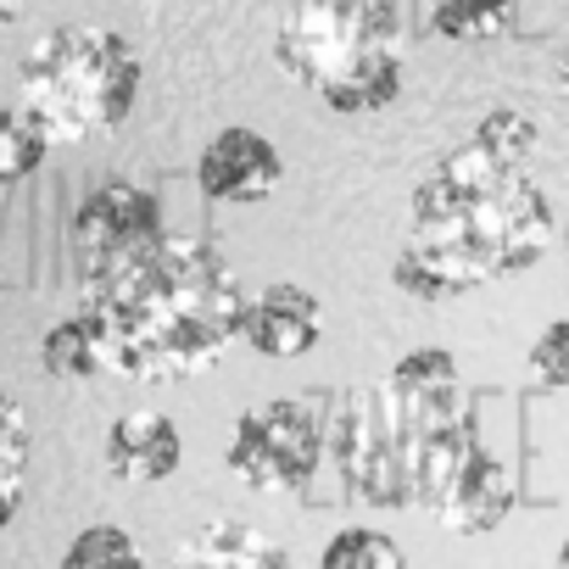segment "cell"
Masks as SVG:
<instances>
[{
  "mask_svg": "<svg viewBox=\"0 0 569 569\" xmlns=\"http://www.w3.org/2000/svg\"><path fill=\"white\" fill-rule=\"evenodd\" d=\"M51 151V134L40 129V118L29 107H7L0 112V190L23 184Z\"/></svg>",
  "mask_w": 569,
  "mask_h": 569,
  "instance_id": "e0dca14e",
  "label": "cell"
},
{
  "mask_svg": "<svg viewBox=\"0 0 569 569\" xmlns=\"http://www.w3.org/2000/svg\"><path fill=\"white\" fill-rule=\"evenodd\" d=\"M62 569H146V552L123 525H90L68 541Z\"/></svg>",
  "mask_w": 569,
  "mask_h": 569,
  "instance_id": "d6986e66",
  "label": "cell"
},
{
  "mask_svg": "<svg viewBox=\"0 0 569 569\" xmlns=\"http://www.w3.org/2000/svg\"><path fill=\"white\" fill-rule=\"evenodd\" d=\"M319 569H408L402 547L386 536V530H369V525H347L325 541L319 552Z\"/></svg>",
  "mask_w": 569,
  "mask_h": 569,
  "instance_id": "ac0fdd59",
  "label": "cell"
},
{
  "mask_svg": "<svg viewBox=\"0 0 569 569\" xmlns=\"http://www.w3.org/2000/svg\"><path fill=\"white\" fill-rule=\"evenodd\" d=\"M558 569H569V536H563V547H558Z\"/></svg>",
  "mask_w": 569,
  "mask_h": 569,
  "instance_id": "cb8c5ba5",
  "label": "cell"
},
{
  "mask_svg": "<svg viewBox=\"0 0 569 569\" xmlns=\"http://www.w3.org/2000/svg\"><path fill=\"white\" fill-rule=\"evenodd\" d=\"M563 251H569V218H563Z\"/></svg>",
  "mask_w": 569,
  "mask_h": 569,
  "instance_id": "d4e9b609",
  "label": "cell"
},
{
  "mask_svg": "<svg viewBox=\"0 0 569 569\" xmlns=\"http://www.w3.org/2000/svg\"><path fill=\"white\" fill-rule=\"evenodd\" d=\"M29 458H34V441H29V413L18 408V397L0 391V530H7L29 497Z\"/></svg>",
  "mask_w": 569,
  "mask_h": 569,
  "instance_id": "9a60e30c",
  "label": "cell"
},
{
  "mask_svg": "<svg viewBox=\"0 0 569 569\" xmlns=\"http://www.w3.org/2000/svg\"><path fill=\"white\" fill-rule=\"evenodd\" d=\"M475 140H480L486 151L508 157V162H530V151H536L541 129H536V118H530V112H519V107H491V112L475 123Z\"/></svg>",
  "mask_w": 569,
  "mask_h": 569,
  "instance_id": "ffe728a7",
  "label": "cell"
},
{
  "mask_svg": "<svg viewBox=\"0 0 569 569\" xmlns=\"http://www.w3.org/2000/svg\"><path fill=\"white\" fill-rule=\"evenodd\" d=\"M530 375H536V386H547V391H563V386H569V319H552V325L536 336V347H530Z\"/></svg>",
  "mask_w": 569,
  "mask_h": 569,
  "instance_id": "44dd1931",
  "label": "cell"
},
{
  "mask_svg": "<svg viewBox=\"0 0 569 569\" xmlns=\"http://www.w3.org/2000/svg\"><path fill=\"white\" fill-rule=\"evenodd\" d=\"M18 12H23V0H0V29H12Z\"/></svg>",
  "mask_w": 569,
  "mask_h": 569,
  "instance_id": "7402d4cb",
  "label": "cell"
},
{
  "mask_svg": "<svg viewBox=\"0 0 569 569\" xmlns=\"http://www.w3.org/2000/svg\"><path fill=\"white\" fill-rule=\"evenodd\" d=\"M168 234L162 229V201L134 184V179H112L101 190L84 196L79 218H73V251H79V268H96L107 257H123L146 240Z\"/></svg>",
  "mask_w": 569,
  "mask_h": 569,
  "instance_id": "ba28073f",
  "label": "cell"
},
{
  "mask_svg": "<svg viewBox=\"0 0 569 569\" xmlns=\"http://www.w3.org/2000/svg\"><path fill=\"white\" fill-rule=\"evenodd\" d=\"M552 246V201L525 173L486 151L480 140L441 157L413 184V223L408 251L436 273L441 297H463L475 284L525 273Z\"/></svg>",
  "mask_w": 569,
  "mask_h": 569,
  "instance_id": "7a4b0ae2",
  "label": "cell"
},
{
  "mask_svg": "<svg viewBox=\"0 0 569 569\" xmlns=\"http://www.w3.org/2000/svg\"><path fill=\"white\" fill-rule=\"evenodd\" d=\"M284 179V157L268 134L257 129H218L201 157H196V184L207 201H229V207H251L262 196H273Z\"/></svg>",
  "mask_w": 569,
  "mask_h": 569,
  "instance_id": "9c48e42d",
  "label": "cell"
},
{
  "mask_svg": "<svg viewBox=\"0 0 569 569\" xmlns=\"http://www.w3.org/2000/svg\"><path fill=\"white\" fill-rule=\"evenodd\" d=\"M513 497H519L513 469H508L491 447H475L469 463L452 475L447 497L436 502V519H441L452 536H486V530H497V525L513 513Z\"/></svg>",
  "mask_w": 569,
  "mask_h": 569,
  "instance_id": "8fae6325",
  "label": "cell"
},
{
  "mask_svg": "<svg viewBox=\"0 0 569 569\" xmlns=\"http://www.w3.org/2000/svg\"><path fill=\"white\" fill-rule=\"evenodd\" d=\"M223 458L251 491H297L313 480V469L325 458V430H319L313 408H302L291 397H273V402H257L234 419Z\"/></svg>",
  "mask_w": 569,
  "mask_h": 569,
  "instance_id": "52a82bcc",
  "label": "cell"
},
{
  "mask_svg": "<svg viewBox=\"0 0 569 569\" xmlns=\"http://www.w3.org/2000/svg\"><path fill=\"white\" fill-rule=\"evenodd\" d=\"M558 79H563V90H569V51L558 57Z\"/></svg>",
  "mask_w": 569,
  "mask_h": 569,
  "instance_id": "603a6c76",
  "label": "cell"
},
{
  "mask_svg": "<svg viewBox=\"0 0 569 569\" xmlns=\"http://www.w3.org/2000/svg\"><path fill=\"white\" fill-rule=\"evenodd\" d=\"M397 425H402V469H408V508H430L447 497L452 475L480 447L475 402L463 391L458 358L447 347H413L386 375Z\"/></svg>",
  "mask_w": 569,
  "mask_h": 569,
  "instance_id": "5b68a950",
  "label": "cell"
},
{
  "mask_svg": "<svg viewBox=\"0 0 569 569\" xmlns=\"http://www.w3.org/2000/svg\"><path fill=\"white\" fill-rule=\"evenodd\" d=\"M179 458H184L179 425L157 408H134V413L112 419V430H107V469L123 486H157L179 469Z\"/></svg>",
  "mask_w": 569,
  "mask_h": 569,
  "instance_id": "7c38bea8",
  "label": "cell"
},
{
  "mask_svg": "<svg viewBox=\"0 0 569 569\" xmlns=\"http://www.w3.org/2000/svg\"><path fill=\"white\" fill-rule=\"evenodd\" d=\"M519 23V0H430V29L452 46L502 40Z\"/></svg>",
  "mask_w": 569,
  "mask_h": 569,
  "instance_id": "5bb4252c",
  "label": "cell"
},
{
  "mask_svg": "<svg viewBox=\"0 0 569 569\" xmlns=\"http://www.w3.org/2000/svg\"><path fill=\"white\" fill-rule=\"evenodd\" d=\"M40 363H46V375H57V380H90V375H101L107 363H101V336H96L90 313L57 319V325L46 330V341H40Z\"/></svg>",
  "mask_w": 569,
  "mask_h": 569,
  "instance_id": "2e32d148",
  "label": "cell"
},
{
  "mask_svg": "<svg viewBox=\"0 0 569 569\" xmlns=\"http://www.w3.org/2000/svg\"><path fill=\"white\" fill-rule=\"evenodd\" d=\"M84 313L101 363L123 380H190L240 336L246 291L229 262L190 234H157L123 257L84 268Z\"/></svg>",
  "mask_w": 569,
  "mask_h": 569,
  "instance_id": "6da1fadb",
  "label": "cell"
},
{
  "mask_svg": "<svg viewBox=\"0 0 569 569\" xmlns=\"http://www.w3.org/2000/svg\"><path fill=\"white\" fill-rule=\"evenodd\" d=\"M240 341L262 358H302L325 341V308H319L313 291H302L291 279L262 284L257 297H246Z\"/></svg>",
  "mask_w": 569,
  "mask_h": 569,
  "instance_id": "30bf717a",
  "label": "cell"
},
{
  "mask_svg": "<svg viewBox=\"0 0 569 569\" xmlns=\"http://www.w3.org/2000/svg\"><path fill=\"white\" fill-rule=\"evenodd\" d=\"M341 480L375 502V508H408V469H402V425H397V402L391 386H358L341 397L336 408V430H330Z\"/></svg>",
  "mask_w": 569,
  "mask_h": 569,
  "instance_id": "8992f818",
  "label": "cell"
},
{
  "mask_svg": "<svg viewBox=\"0 0 569 569\" xmlns=\"http://www.w3.org/2000/svg\"><path fill=\"white\" fill-rule=\"evenodd\" d=\"M140 79L146 68H140L134 40H123L107 23H68V29H51L23 57L18 107L40 118L51 146H79L118 129L134 112Z\"/></svg>",
  "mask_w": 569,
  "mask_h": 569,
  "instance_id": "277c9868",
  "label": "cell"
},
{
  "mask_svg": "<svg viewBox=\"0 0 569 569\" xmlns=\"http://www.w3.org/2000/svg\"><path fill=\"white\" fill-rule=\"evenodd\" d=\"M273 57L341 118L386 112L402 96V29L391 0H291Z\"/></svg>",
  "mask_w": 569,
  "mask_h": 569,
  "instance_id": "3957f363",
  "label": "cell"
},
{
  "mask_svg": "<svg viewBox=\"0 0 569 569\" xmlns=\"http://www.w3.org/2000/svg\"><path fill=\"white\" fill-rule=\"evenodd\" d=\"M168 569H291L284 547L246 519H207L184 536Z\"/></svg>",
  "mask_w": 569,
  "mask_h": 569,
  "instance_id": "4fadbf2b",
  "label": "cell"
}]
</instances>
